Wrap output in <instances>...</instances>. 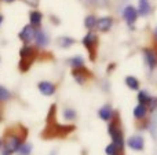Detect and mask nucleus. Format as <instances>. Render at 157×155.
Here are the masks:
<instances>
[{
	"mask_svg": "<svg viewBox=\"0 0 157 155\" xmlns=\"http://www.w3.org/2000/svg\"><path fill=\"white\" fill-rule=\"evenodd\" d=\"M99 117L102 118L103 121H110L112 117H113V110H112L110 106H103L102 109L99 110Z\"/></svg>",
	"mask_w": 157,
	"mask_h": 155,
	"instance_id": "15",
	"label": "nucleus"
},
{
	"mask_svg": "<svg viewBox=\"0 0 157 155\" xmlns=\"http://www.w3.org/2000/svg\"><path fill=\"white\" fill-rule=\"evenodd\" d=\"M123 16H124L125 22H127L128 25H134L136 18H138V10H136L135 7H132V5H128V7H125L124 13H123Z\"/></svg>",
	"mask_w": 157,
	"mask_h": 155,
	"instance_id": "6",
	"label": "nucleus"
},
{
	"mask_svg": "<svg viewBox=\"0 0 157 155\" xmlns=\"http://www.w3.org/2000/svg\"><path fill=\"white\" fill-rule=\"evenodd\" d=\"M147 106H149L152 110H156L157 109V98H152V99H150V102H149V104H147Z\"/></svg>",
	"mask_w": 157,
	"mask_h": 155,
	"instance_id": "27",
	"label": "nucleus"
},
{
	"mask_svg": "<svg viewBox=\"0 0 157 155\" xmlns=\"http://www.w3.org/2000/svg\"><path fill=\"white\" fill-rule=\"evenodd\" d=\"M127 144H128V147L132 148V150L142 151L144 147H145V140H144L142 136H131L130 139H128Z\"/></svg>",
	"mask_w": 157,
	"mask_h": 155,
	"instance_id": "7",
	"label": "nucleus"
},
{
	"mask_svg": "<svg viewBox=\"0 0 157 155\" xmlns=\"http://www.w3.org/2000/svg\"><path fill=\"white\" fill-rule=\"evenodd\" d=\"M26 4H29V5H32V7H36V5L39 4V0H24Z\"/></svg>",
	"mask_w": 157,
	"mask_h": 155,
	"instance_id": "28",
	"label": "nucleus"
},
{
	"mask_svg": "<svg viewBox=\"0 0 157 155\" xmlns=\"http://www.w3.org/2000/svg\"><path fill=\"white\" fill-rule=\"evenodd\" d=\"M83 44L90 52V58L91 60H95V49L98 47V37L95 33L92 32H88L83 38Z\"/></svg>",
	"mask_w": 157,
	"mask_h": 155,
	"instance_id": "3",
	"label": "nucleus"
},
{
	"mask_svg": "<svg viewBox=\"0 0 157 155\" xmlns=\"http://www.w3.org/2000/svg\"><path fill=\"white\" fill-rule=\"evenodd\" d=\"M19 56H21V60H19V70L28 71L29 67L32 66V62L36 56V51H35V48H32V47L25 45L24 48L19 51Z\"/></svg>",
	"mask_w": 157,
	"mask_h": 155,
	"instance_id": "1",
	"label": "nucleus"
},
{
	"mask_svg": "<svg viewBox=\"0 0 157 155\" xmlns=\"http://www.w3.org/2000/svg\"><path fill=\"white\" fill-rule=\"evenodd\" d=\"M112 25H113V19H112L110 16H103V18L97 19L95 27H98L99 32H108V30L112 27Z\"/></svg>",
	"mask_w": 157,
	"mask_h": 155,
	"instance_id": "9",
	"label": "nucleus"
},
{
	"mask_svg": "<svg viewBox=\"0 0 157 155\" xmlns=\"http://www.w3.org/2000/svg\"><path fill=\"white\" fill-rule=\"evenodd\" d=\"M146 113H147V106L139 103L138 106L135 107V110H134V117H135L136 120H142V118H145Z\"/></svg>",
	"mask_w": 157,
	"mask_h": 155,
	"instance_id": "16",
	"label": "nucleus"
},
{
	"mask_svg": "<svg viewBox=\"0 0 157 155\" xmlns=\"http://www.w3.org/2000/svg\"><path fill=\"white\" fill-rule=\"evenodd\" d=\"M29 19H30V25H32V26H39V25L41 23L43 15H41L39 11H30Z\"/></svg>",
	"mask_w": 157,
	"mask_h": 155,
	"instance_id": "17",
	"label": "nucleus"
},
{
	"mask_svg": "<svg viewBox=\"0 0 157 155\" xmlns=\"http://www.w3.org/2000/svg\"><path fill=\"white\" fill-rule=\"evenodd\" d=\"M72 76L75 77V80H76L78 84H83V82L87 80V77L90 76V71L87 70L84 66H81V67L73 69V71H72Z\"/></svg>",
	"mask_w": 157,
	"mask_h": 155,
	"instance_id": "8",
	"label": "nucleus"
},
{
	"mask_svg": "<svg viewBox=\"0 0 157 155\" xmlns=\"http://www.w3.org/2000/svg\"><path fill=\"white\" fill-rule=\"evenodd\" d=\"M50 155H57V151H52V153L50 154Z\"/></svg>",
	"mask_w": 157,
	"mask_h": 155,
	"instance_id": "31",
	"label": "nucleus"
},
{
	"mask_svg": "<svg viewBox=\"0 0 157 155\" xmlns=\"http://www.w3.org/2000/svg\"><path fill=\"white\" fill-rule=\"evenodd\" d=\"M57 44L61 48H69L75 44V40L72 37H68V36H61V37L57 38Z\"/></svg>",
	"mask_w": 157,
	"mask_h": 155,
	"instance_id": "14",
	"label": "nucleus"
},
{
	"mask_svg": "<svg viewBox=\"0 0 157 155\" xmlns=\"http://www.w3.org/2000/svg\"><path fill=\"white\" fill-rule=\"evenodd\" d=\"M108 132H109V135H110V137H112L114 144L123 150V148H124V140H123V133H121V129H120L119 121L117 120L112 121V122L109 124Z\"/></svg>",
	"mask_w": 157,
	"mask_h": 155,
	"instance_id": "2",
	"label": "nucleus"
},
{
	"mask_svg": "<svg viewBox=\"0 0 157 155\" xmlns=\"http://www.w3.org/2000/svg\"><path fill=\"white\" fill-rule=\"evenodd\" d=\"M69 63H71V66H72L73 69L84 66V60H83V58H81V56H75V58H72V59L69 60Z\"/></svg>",
	"mask_w": 157,
	"mask_h": 155,
	"instance_id": "24",
	"label": "nucleus"
},
{
	"mask_svg": "<svg viewBox=\"0 0 157 155\" xmlns=\"http://www.w3.org/2000/svg\"><path fill=\"white\" fill-rule=\"evenodd\" d=\"M2 144H3V143H2V139H0V147H2Z\"/></svg>",
	"mask_w": 157,
	"mask_h": 155,
	"instance_id": "33",
	"label": "nucleus"
},
{
	"mask_svg": "<svg viewBox=\"0 0 157 155\" xmlns=\"http://www.w3.org/2000/svg\"><path fill=\"white\" fill-rule=\"evenodd\" d=\"M35 34H36L35 26H32V25H26V26H24V29L19 32L18 37L21 38V40L24 41L25 44H29L30 41L35 38Z\"/></svg>",
	"mask_w": 157,
	"mask_h": 155,
	"instance_id": "5",
	"label": "nucleus"
},
{
	"mask_svg": "<svg viewBox=\"0 0 157 155\" xmlns=\"http://www.w3.org/2000/svg\"><path fill=\"white\" fill-rule=\"evenodd\" d=\"M155 36H156V38H157V27H156V30H155Z\"/></svg>",
	"mask_w": 157,
	"mask_h": 155,
	"instance_id": "32",
	"label": "nucleus"
},
{
	"mask_svg": "<svg viewBox=\"0 0 157 155\" xmlns=\"http://www.w3.org/2000/svg\"><path fill=\"white\" fill-rule=\"evenodd\" d=\"M39 91L46 96H51L55 92V85L48 81H41V82H39Z\"/></svg>",
	"mask_w": 157,
	"mask_h": 155,
	"instance_id": "11",
	"label": "nucleus"
},
{
	"mask_svg": "<svg viewBox=\"0 0 157 155\" xmlns=\"http://www.w3.org/2000/svg\"><path fill=\"white\" fill-rule=\"evenodd\" d=\"M150 99H152V98H150L146 92H144V91L138 93V100H139V103H141V104L147 106V104H149V102H150Z\"/></svg>",
	"mask_w": 157,
	"mask_h": 155,
	"instance_id": "25",
	"label": "nucleus"
},
{
	"mask_svg": "<svg viewBox=\"0 0 157 155\" xmlns=\"http://www.w3.org/2000/svg\"><path fill=\"white\" fill-rule=\"evenodd\" d=\"M150 13V3L149 0H139L138 3V14H141L142 16L149 15Z\"/></svg>",
	"mask_w": 157,
	"mask_h": 155,
	"instance_id": "13",
	"label": "nucleus"
},
{
	"mask_svg": "<svg viewBox=\"0 0 157 155\" xmlns=\"http://www.w3.org/2000/svg\"><path fill=\"white\" fill-rule=\"evenodd\" d=\"M144 55H145V60H146L147 66H149L150 69H155L157 66V55L155 52V49H144Z\"/></svg>",
	"mask_w": 157,
	"mask_h": 155,
	"instance_id": "10",
	"label": "nucleus"
},
{
	"mask_svg": "<svg viewBox=\"0 0 157 155\" xmlns=\"http://www.w3.org/2000/svg\"><path fill=\"white\" fill-rule=\"evenodd\" d=\"M105 153H106V155H121L123 150L117 147L114 143H112V144H109L108 147L105 148Z\"/></svg>",
	"mask_w": 157,
	"mask_h": 155,
	"instance_id": "19",
	"label": "nucleus"
},
{
	"mask_svg": "<svg viewBox=\"0 0 157 155\" xmlns=\"http://www.w3.org/2000/svg\"><path fill=\"white\" fill-rule=\"evenodd\" d=\"M3 2H6V3H13V2H15V0H3Z\"/></svg>",
	"mask_w": 157,
	"mask_h": 155,
	"instance_id": "29",
	"label": "nucleus"
},
{
	"mask_svg": "<svg viewBox=\"0 0 157 155\" xmlns=\"http://www.w3.org/2000/svg\"><path fill=\"white\" fill-rule=\"evenodd\" d=\"M11 98V93L7 88H4L3 85H0V102H7Z\"/></svg>",
	"mask_w": 157,
	"mask_h": 155,
	"instance_id": "23",
	"label": "nucleus"
},
{
	"mask_svg": "<svg viewBox=\"0 0 157 155\" xmlns=\"http://www.w3.org/2000/svg\"><path fill=\"white\" fill-rule=\"evenodd\" d=\"M21 146V137L17 135H10L7 136L4 142V155H11L18 150V147Z\"/></svg>",
	"mask_w": 157,
	"mask_h": 155,
	"instance_id": "4",
	"label": "nucleus"
},
{
	"mask_svg": "<svg viewBox=\"0 0 157 155\" xmlns=\"http://www.w3.org/2000/svg\"><path fill=\"white\" fill-rule=\"evenodd\" d=\"M35 40H36V44H37L39 47H46L47 44H48L50 38H48V34H47L44 30H36Z\"/></svg>",
	"mask_w": 157,
	"mask_h": 155,
	"instance_id": "12",
	"label": "nucleus"
},
{
	"mask_svg": "<svg viewBox=\"0 0 157 155\" xmlns=\"http://www.w3.org/2000/svg\"><path fill=\"white\" fill-rule=\"evenodd\" d=\"M17 153H18L19 155H29L30 153H32V146L28 144V143H21V146L18 147Z\"/></svg>",
	"mask_w": 157,
	"mask_h": 155,
	"instance_id": "21",
	"label": "nucleus"
},
{
	"mask_svg": "<svg viewBox=\"0 0 157 155\" xmlns=\"http://www.w3.org/2000/svg\"><path fill=\"white\" fill-rule=\"evenodd\" d=\"M63 117H65L66 120H75V118H76V111L72 109H65L63 110Z\"/></svg>",
	"mask_w": 157,
	"mask_h": 155,
	"instance_id": "26",
	"label": "nucleus"
},
{
	"mask_svg": "<svg viewBox=\"0 0 157 155\" xmlns=\"http://www.w3.org/2000/svg\"><path fill=\"white\" fill-rule=\"evenodd\" d=\"M2 22H3V15L0 14V25H2Z\"/></svg>",
	"mask_w": 157,
	"mask_h": 155,
	"instance_id": "30",
	"label": "nucleus"
},
{
	"mask_svg": "<svg viewBox=\"0 0 157 155\" xmlns=\"http://www.w3.org/2000/svg\"><path fill=\"white\" fill-rule=\"evenodd\" d=\"M84 25H86V27H87L88 30L94 29L95 25H97V18H95L94 15H88V16H86V19H84Z\"/></svg>",
	"mask_w": 157,
	"mask_h": 155,
	"instance_id": "22",
	"label": "nucleus"
},
{
	"mask_svg": "<svg viewBox=\"0 0 157 155\" xmlns=\"http://www.w3.org/2000/svg\"><path fill=\"white\" fill-rule=\"evenodd\" d=\"M81 2L90 7H106L109 0H81Z\"/></svg>",
	"mask_w": 157,
	"mask_h": 155,
	"instance_id": "18",
	"label": "nucleus"
},
{
	"mask_svg": "<svg viewBox=\"0 0 157 155\" xmlns=\"http://www.w3.org/2000/svg\"><path fill=\"white\" fill-rule=\"evenodd\" d=\"M125 84H127V87L130 88V89H138L139 88V81L132 76H128L127 78H125Z\"/></svg>",
	"mask_w": 157,
	"mask_h": 155,
	"instance_id": "20",
	"label": "nucleus"
}]
</instances>
